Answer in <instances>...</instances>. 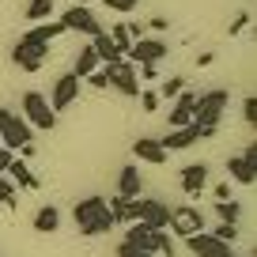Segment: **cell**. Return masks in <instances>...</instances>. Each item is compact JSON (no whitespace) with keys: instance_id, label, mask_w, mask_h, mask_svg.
Wrapping results in <instances>:
<instances>
[{"instance_id":"obj_35","label":"cell","mask_w":257,"mask_h":257,"mask_svg":"<svg viewBox=\"0 0 257 257\" xmlns=\"http://www.w3.org/2000/svg\"><path fill=\"white\" fill-rule=\"evenodd\" d=\"M216 201H231V182H219L216 185Z\"/></svg>"},{"instance_id":"obj_29","label":"cell","mask_w":257,"mask_h":257,"mask_svg":"<svg viewBox=\"0 0 257 257\" xmlns=\"http://www.w3.org/2000/svg\"><path fill=\"white\" fill-rule=\"evenodd\" d=\"M137 4H140V0H106V8L117 12V16H128V12H137Z\"/></svg>"},{"instance_id":"obj_5","label":"cell","mask_w":257,"mask_h":257,"mask_svg":"<svg viewBox=\"0 0 257 257\" xmlns=\"http://www.w3.org/2000/svg\"><path fill=\"white\" fill-rule=\"evenodd\" d=\"M0 144L8 148V152H19L23 144H31V125L19 113L4 110V106H0Z\"/></svg>"},{"instance_id":"obj_3","label":"cell","mask_w":257,"mask_h":257,"mask_svg":"<svg viewBox=\"0 0 257 257\" xmlns=\"http://www.w3.org/2000/svg\"><path fill=\"white\" fill-rule=\"evenodd\" d=\"M121 242H128V246H137V249H148L155 257H174V238L167 231H152L144 223H128Z\"/></svg>"},{"instance_id":"obj_31","label":"cell","mask_w":257,"mask_h":257,"mask_svg":"<svg viewBox=\"0 0 257 257\" xmlns=\"http://www.w3.org/2000/svg\"><path fill=\"white\" fill-rule=\"evenodd\" d=\"M212 234H216L219 242H227V246H231V242L238 238V227H234V223H219V227H216V231H212Z\"/></svg>"},{"instance_id":"obj_16","label":"cell","mask_w":257,"mask_h":257,"mask_svg":"<svg viewBox=\"0 0 257 257\" xmlns=\"http://www.w3.org/2000/svg\"><path fill=\"white\" fill-rule=\"evenodd\" d=\"M170 113H167V121H170V128H185V125H193V106H197V95H189V91H182L178 98H170Z\"/></svg>"},{"instance_id":"obj_1","label":"cell","mask_w":257,"mask_h":257,"mask_svg":"<svg viewBox=\"0 0 257 257\" xmlns=\"http://www.w3.org/2000/svg\"><path fill=\"white\" fill-rule=\"evenodd\" d=\"M72 219L80 227V234H87V238H98V234L113 231V216L106 208V197H83V201H76Z\"/></svg>"},{"instance_id":"obj_30","label":"cell","mask_w":257,"mask_h":257,"mask_svg":"<svg viewBox=\"0 0 257 257\" xmlns=\"http://www.w3.org/2000/svg\"><path fill=\"white\" fill-rule=\"evenodd\" d=\"M137 98H140V106H144V113H155V110H159V102H163L155 91H140Z\"/></svg>"},{"instance_id":"obj_15","label":"cell","mask_w":257,"mask_h":257,"mask_svg":"<svg viewBox=\"0 0 257 257\" xmlns=\"http://www.w3.org/2000/svg\"><path fill=\"white\" fill-rule=\"evenodd\" d=\"M163 144V152H185V148H193V144H201V128L197 125H185V128H170L167 137L159 140Z\"/></svg>"},{"instance_id":"obj_17","label":"cell","mask_w":257,"mask_h":257,"mask_svg":"<svg viewBox=\"0 0 257 257\" xmlns=\"http://www.w3.org/2000/svg\"><path fill=\"white\" fill-rule=\"evenodd\" d=\"M208 163H189V167L182 170V189L189 193V197H201L204 185H208Z\"/></svg>"},{"instance_id":"obj_2","label":"cell","mask_w":257,"mask_h":257,"mask_svg":"<svg viewBox=\"0 0 257 257\" xmlns=\"http://www.w3.org/2000/svg\"><path fill=\"white\" fill-rule=\"evenodd\" d=\"M223 110H227V91H223V87L197 95V106H193V125L201 128V140L216 137V128H219V117H223Z\"/></svg>"},{"instance_id":"obj_11","label":"cell","mask_w":257,"mask_h":257,"mask_svg":"<svg viewBox=\"0 0 257 257\" xmlns=\"http://www.w3.org/2000/svg\"><path fill=\"white\" fill-rule=\"evenodd\" d=\"M106 72H110V87H117L125 98H137V95H140V76H137V64L117 61V64H106Z\"/></svg>"},{"instance_id":"obj_37","label":"cell","mask_w":257,"mask_h":257,"mask_svg":"<svg viewBox=\"0 0 257 257\" xmlns=\"http://www.w3.org/2000/svg\"><path fill=\"white\" fill-rule=\"evenodd\" d=\"M12 159H16V155H12L8 148H0V174H4V170H8V163H12Z\"/></svg>"},{"instance_id":"obj_26","label":"cell","mask_w":257,"mask_h":257,"mask_svg":"<svg viewBox=\"0 0 257 257\" xmlns=\"http://www.w3.org/2000/svg\"><path fill=\"white\" fill-rule=\"evenodd\" d=\"M216 212H219V219H223V223H234V227H238V219H242V204H238V201H219Z\"/></svg>"},{"instance_id":"obj_24","label":"cell","mask_w":257,"mask_h":257,"mask_svg":"<svg viewBox=\"0 0 257 257\" xmlns=\"http://www.w3.org/2000/svg\"><path fill=\"white\" fill-rule=\"evenodd\" d=\"M106 208H110V216H113V227L117 223H133V201H125V197H113V201H106Z\"/></svg>"},{"instance_id":"obj_14","label":"cell","mask_w":257,"mask_h":257,"mask_svg":"<svg viewBox=\"0 0 257 257\" xmlns=\"http://www.w3.org/2000/svg\"><path fill=\"white\" fill-rule=\"evenodd\" d=\"M189 242V249H193V257H238L227 242H219L216 234H193V238H185Z\"/></svg>"},{"instance_id":"obj_20","label":"cell","mask_w":257,"mask_h":257,"mask_svg":"<svg viewBox=\"0 0 257 257\" xmlns=\"http://www.w3.org/2000/svg\"><path fill=\"white\" fill-rule=\"evenodd\" d=\"M4 174H12V185H19V189H38V185H42L38 178H34V170L27 167L23 159H12Z\"/></svg>"},{"instance_id":"obj_10","label":"cell","mask_w":257,"mask_h":257,"mask_svg":"<svg viewBox=\"0 0 257 257\" xmlns=\"http://www.w3.org/2000/svg\"><path fill=\"white\" fill-rule=\"evenodd\" d=\"M227 174L238 185H253V178H257V144H246L242 155H231V159H227Z\"/></svg>"},{"instance_id":"obj_23","label":"cell","mask_w":257,"mask_h":257,"mask_svg":"<svg viewBox=\"0 0 257 257\" xmlns=\"http://www.w3.org/2000/svg\"><path fill=\"white\" fill-rule=\"evenodd\" d=\"M61 34H64V27H61V23H38L34 31H27L23 38H27V42H42V46H49V42L61 38Z\"/></svg>"},{"instance_id":"obj_4","label":"cell","mask_w":257,"mask_h":257,"mask_svg":"<svg viewBox=\"0 0 257 257\" xmlns=\"http://www.w3.org/2000/svg\"><path fill=\"white\" fill-rule=\"evenodd\" d=\"M133 223H144V227H152V231H167L170 227V204H163V201H155V197H137L133 201Z\"/></svg>"},{"instance_id":"obj_8","label":"cell","mask_w":257,"mask_h":257,"mask_svg":"<svg viewBox=\"0 0 257 257\" xmlns=\"http://www.w3.org/2000/svg\"><path fill=\"white\" fill-rule=\"evenodd\" d=\"M170 227L182 238H193V234L204 231V216H201L197 204H178V208H170Z\"/></svg>"},{"instance_id":"obj_32","label":"cell","mask_w":257,"mask_h":257,"mask_svg":"<svg viewBox=\"0 0 257 257\" xmlns=\"http://www.w3.org/2000/svg\"><path fill=\"white\" fill-rule=\"evenodd\" d=\"M87 83H91V87H98V91H106V87H110V72H106V68H98V72L87 76Z\"/></svg>"},{"instance_id":"obj_7","label":"cell","mask_w":257,"mask_h":257,"mask_svg":"<svg viewBox=\"0 0 257 257\" xmlns=\"http://www.w3.org/2000/svg\"><path fill=\"white\" fill-rule=\"evenodd\" d=\"M46 53H49V46L19 38L16 46H12V64H16V68H23V72H38L42 64H46Z\"/></svg>"},{"instance_id":"obj_27","label":"cell","mask_w":257,"mask_h":257,"mask_svg":"<svg viewBox=\"0 0 257 257\" xmlns=\"http://www.w3.org/2000/svg\"><path fill=\"white\" fill-rule=\"evenodd\" d=\"M185 91V76H170V80H163V87L155 91L159 98H178Z\"/></svg>"},{"instance_id":"obj_12","label":"cell","mask_w":257,"mask_h":257,"mask_svg":"<svg viewBox=\"0 0 257 257\" xmlns=\"http://www.w3.org/2000/svg\"><path fill=\"white\" fill-rule=\"evenodd\" d=\"M61 27H64V31H76V34H87V38L102 34V23L95 19V12H91V8H68L61 16Z\"/></svg>"},{"instance_id":"obj_25","label":"cell","mask_w":257,"mask_h":257,"mask_svg":"<svg viewBox=\"0 0 257 257\" xmlns=\"http://www.w3.org/2000/svg\"><path fill=\"white\" fill-rule=\"evenodd\" d=\"M53 16V0H31L23 8V19L27 23H42V19H49Z\"/></svg>"},{"instance_id":"obj_36","label":"cell","mask_w":257,"mask_h":257,"mask_svg":"<svg viewBox=\"0 0 257 257\" xmlns=\"http://www.w3.org/2000/svg\"><path fill=\"white\" fill-rule=\"evenodd\" d=\"M246 23H249V12H242V16H238V19H234V23H231V34L246 31Z\"/></svg>"},{"instance_id":"obj_13","label":"cell","mask_w":257,"mask_h":257,"mask_svg":"<svg viewBox=\"0 0 257 257\" xmlns=\"http://www.w3.org/2000/svg\"><path fill=\"white\" fill-rule=\"evenodd\" d=\"M76 95H80V80H76L72 72L57 76V80H53V95H49V110H53V113L68 110V106L76 102Z\"/></svg>"},{"instance_id":"obj_9","label":"cell","mask_w":257,"mask_h":257,"mask_svg":"<svg viewBox=\"0 0 257 257\" xmlns=\"http://www.w3.org/2000/svg\"><path fill=\"white\" fill-rule=\"evenodd\" d=\"M167 53H170V49H167V42H163V38H137L133 46H128L125 61L128 64H159Z\"/></svg>"},{"instance_id":"obj_40","label":"cell","mask_w":257,"mask_h":257,"mask_svg":"<svg viewBox=\"0 0 257 257\" xmlns=\"http://www.w3.org/2000/svg\"><path fill=\"white\" fill-rule=\"evenodd\" d=\"M0 148H4V144H0Z\"/></svg>"},{"instance_id":"obj_19","label":"cell","mask_w":257,"mask_h":257,"mask_svg":"<svg viewBox=\"0 0 257 257\" xmlns=\"http://www.w3.org/2000/svg\"><path fill=\"white\" fill-rule=\"evenodd\" d=\"M133 155H137L140 163H152V167H163V163H167V152H163V144L155 137H140L137 144H133Z\"/></svg>"},{"instance_id":"obj_18","label":"cell","mask_w":257,"mask_h":257,"mask_svg":"<svg viewBox=\"0 0 257 257\" xmlns=\"http://www.w3.org/2000/svg\"><path fill=\"white\" fill-rule=\"evenodd\" d=\"M140 193H144V178H140V170L128 163V167H121L117 174V197H125V201H137Z\"/></svg>"},{"instance_id":"obj_39","label":"cell","mask_w":257,"mask_h":257,"mask_svg":"<svg viewBox=\"0 0 257 257\" xmlns=\"http://www.w3.org/2000/svg\"><path fill=\"white\" fill-rule=\"evenodd\" d=\"M212 61H216V53H197V64H201V68H208Z\"/></svg>"},{"instance_id":"obj_38","label":"cell","mask_w":257,"mask_h":257,"mask_svg":"<svg viewBox=\"0 0 257 257\" xmlns=\"http://www.w3.org/2000/svg\"><path fill=\"white\" fill-rule=\"evenodd\" d=\"M148 27H152V31H167L170 23H167V19H163V16H155V19H152V23H148Z\"/></svg>"},{"instance_id":"obj_21","label":"cell","mask_w":257,"mask_h":257,"mask_svg":"<svg viewBox=\"0 0 257 257\" xmlns=\"http://www.w3.org/2000/svg\"><path fill=\"white\" fill-rule=\"evenodd\" d=\"M57 227H61V212H57L53 204H42V208L34 212V231L38 234H53Z\"/></svg>"},{"instance_id":"obj_33","label":"cell","mask_w":257,"mask_h":257,"mask_svg":"<svg viewBox=\"0 0 257 257\" xmlns=\"http://www.w3.org/2000/svg\"><path fill=\"white\" fill-rule=\"evenodd\" d=\"M242 117H246L249 125H257V98H253V95H249L246 102H242Z\"/></svg>"},{"instance_id":"obj_34","label":"cell","mask_w":257,"mask_h":257,"mask_svg":"<svg viewBox=\"0 0 257 257\" xmlns=\"http://www.w3.org/2000/svg\"><path fill=\"white\" fill-rule=\"evenodd\" d=\"M117 257H155V253H148V249H137V246H128V242H121V246H117Z\"/></svg>"},{"instance_id":"obj_6","label":"cell","mask_w":257,"mask_h":257,"mask_svg":"<svg viewBox=\"0 0 257 257\" xmlns=\"http://www.w3.org/2000/svg\"><path fill=\"white\" fill-rule=\"evenodd\" d=\"M23 121L31 128H46V133H49V128L57 125V113L49 110V98L38 95V91H27V95H23Z\"/></svg>"},{"instance_id":"obj_22","label":"cell","mask_w":257,"mask_h":257,"mask_svg":"<svg viewBox=\"0 0 257 257\" xmlns=\"http://www.w3.org/2000/svg\"><path fill=\"white\" fill-rule=\"evenodd\" d=\"M91 72H98V57H95V49H91V46H83L80 53H76L72 76H76V80H87Z\"/></svg>"},{"instance_id":"obj_28","label":"cell","mask_w":257,"mask_h":257,"mask_svg":"<svg viewBox=\"0 0 257 257\" xmlns=\"http://www.w3.org/2000/svg\"><path fill=\"white\" fill-rule=\"evenodd\" d=\"M0 204H8V208H16V185L8 182V178L0 174Z\"/></svg>"}]
</instances>
